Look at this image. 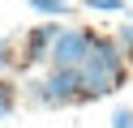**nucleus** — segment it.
<instances>
[{"label":"nucleus","instance_id":"nucleus-1","mask_svg":"<svg viewBox=\"0 0 133 128\" xmlns=\"http://www.w3.org/2000/svg\"><path fill=\"white\" fill-rule=\"evenodd\" d=\"M129 77H133V68H129V56H124L120 39H103V34H95V47H90L86 64H82V98H77V107L116 94Z\"/></svg>","mask_w":133,"mask_h":128},{"label":"nucleus","instance_id":"nucleus-2","mask_svg":"<svg viewBox=\"0 0 133 128\" xmlns=\"http://www.w3.org/2000/svg\"><path fill=\"white\" fill-rule=\"evenodd\" d=\"M26 98L39 102V107H77L82 68H52L43 81H26Z\"/></svg>","mask_w":133,"mask_h":128},{"label":"nucleus","instance_id":"nucleus-3","mask_svg":"<svg viewBox=\"0 0 133 128\" xmlns=\"http://www.w3.org/2000/svg\"><path fill=\"white\" fill-rule=\"evenodd\" d=\"M90 47H95V34H90L86 26H64L47 64H52V68H82L86 56H90Z\"/></svg>","mask_w":133,"mask_h":128},{"label":"nucleus","instance_id":"nucleus-4","mask_svg":"<svg viewBox=\"0 0 133 128\" xmlns=\"http://www.w3.org/2000/svg\"><path fill=\"white\" fill-rule=\"evenodd\" d=\"M60 30H64L60 21H43L35 30H26V39H22V68L39 64V60H52V47L60 39Z\"/></svg>","mask_w":133,"mask_h":128},{"label":"nucleus","instance_id":"nucleus-5","mask_svg":"<svg viewBox=\"0 0 133 128\" xmlns=\"http://www.w3.org/2000/svg\"><path fill=\"white\" fill-rule=\"evenodd\" d=\"M13 111H17V85L0 73V124H4V119H13Z\"/></svg>","mask_w":133,"mask_h":128},{"label":"nucleus","instance_id":"nucleus-6","mask_svg":"<svg viewBox=\"0 0 133 128\" xmlns=\"http://www.w3.org/2000/svg\"><path fill=\"white\" fill-rule=\"evenodd\" d=\"M30 9H39L43 17H69L73 9H69V0H26Z\"/></svg>","mask_w":133,"mask_h":128},{"label":"nucleus","instance_id":"nucleus-7","mask_svg":"<svg viewBox=\"0 0 133 128\" xmlns=\"http://www.w3.org/2000/svg\"><path fill=\"white\" fill-rule=\"evenodd\" d=\"M116 39H120L124 56H129V68H133V21H120V26H116Z\"/></svg>","mask_w":133,"mask_h":128},{"label":"nucleus","instance_id":"nucleus-8","mask_svg":"<svg viewBox=\"0 0 133 128\" xmlns=\"http://www.w3.org/2000/svg\"><path fill=\"white\" fill-rule=\"evenodd\" d=\"M82 4H86L90 13H120L124 0H82Z\"/></svg>","mask_w":133,"mask_h":128},{"label":"nucleus","instance_id":"nucleus-9","mask_svg":"<svg viewBox=\"0 0 133 128\" xmlns=\"http://www.w3.org/2000/svg\"><path fill=\"white\" fill-rule=\"evenodd\" d=\"M112 128H133V107H116V115H112Z\"/></svg>","mask_w":133,"mask_h":128},{"label":"nucleus","instance_id":"nucleus-10","mask_svg":"<svg viewBox=\"0 0 133 128\" xmlns=\"http://www.w3.org/2000/svg\"><path fill=\"white\" fill-rule=\"evenodd\" d=\"M4 68H13V56H9V43H0V73Z\"/></svg>","mask_w":133,"mask_h":128}]
</instances>
